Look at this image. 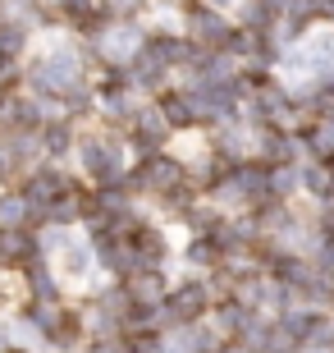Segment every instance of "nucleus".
I'll use <instances>...</instances> for the list:
<instances>
[{"instance_id":"nucleus-9","label":"nucleus","mask_w":334,"mask_h":353,"mask_svg":"<svg viewBox=\"0 0 334 353\" xmlns=\"http://www.w3.org/2000/svg\"><path fill=\"white\" fill-rule=\"evenodd\" d=\"M124 289H129V299H133V303H160V299H165L160 271H152V266H138V271H133V280H129Z\"/></svg>"},{"instance_id":"nucleus-1","label":"nucleus","mask_w":334,"mask_h":353,"mask_svg":"<svg viewBox=\"0 0 334 353\" xmlns=\"http://www.w3.org/2000/svg\"><path fill=\"white\" fill-rule=\"evenodd\" d=\"M83 79V60H78L74 46H55L51 55H41V65H32V88L51 101V97H60L65 88H74V83Z\"/></svg>"},{"instance_id":"nucleus-5","label":"nucleus","mask_w":334,"mask_h":353,"mask_svg":"<svg viewBox=\"0 0 334 353\" xmlns=\"http://www.w3.org/2000/svg\"><path fill=\"white\" fill-rule=\"evenodd\" d=\"M142 188H152V193H174L179 183H188V174H183L179 161H169V157H152V161H142V170H138Z\"/></svg>"},{"instance_id":"nucleus-10","label":"nucleus","mask_w":334,"mask_h":353,"mask_svg":"<svg viewBox=\"0 0 334 353\" xmlns=\"http://www.w3.org/2000/svg\"><path fill=\"white\" fill-rule=\"evenodd\" d=\"M261 161H266V165H289V161H293V138L284 129H266V138H261Z\"/></svg>"},{"instance_id":"nucleus-8","label":"nucleus","mask_w":334,"mask_h":353,"mask_svg":"<svg viewBox=\"0 0 334 353\" xmlns=\"http://www.w3.org/2000/svg\"><path fill=\"white\" fill-rule=\"evenodd\" d=\"M60 188H69L65 174L51 170V165H41V170H32V179L23 183V197H28V202H51V197L60 193Z\"/></svg>"},{"instance_id":"nucleus-18","label":"nucleus","mask_w":334,"mask_h":353,"mask_svg":"<svg viewBox=\"0 0 334 353\" xmlns=\"http://www.w3.org/2000/svg\"><path fill=\"white\" fill-rule=\"evenodd\" d=\"M0 225H28V197L23 193L0 197Z\"/></svg>"},{"instance_id":"nucleus-16","label":"nucleus","mask_w":334,"mask_h":353,"mask_svg":"<svg viewBox=\"0 0 334 353\" xmlns=\"http://www.w3.org/2000/svg\"><path fill=\"white\" fill-rule=\"evenodd\" d=\"M307 147L316 152V157H334V110H325L321 129H311V133H307Z\"/></svg>"},{"instance_id":"nucleus-24","label":"nucleus","mask_w":334,"mask_h":353,"mask_svg":"<svg viewBox=\"0 0 334 353\" xmlns=\"http://www.w3.org/2000/svg\"><path fill=\"white\" fill-rule=\"evenodd\" d=\"M105 5H110V14H133L142 0H105Z\"/></svg>"},{"instance_id":"nucleus-17","label":"nucleus","mask_w":334,"mask_h":353,"mask_svg":"<svg viewBox=\"0 0 334 353\" xmlns=\"http://www.w3.org/2000/svg\"><path fill=\"white\" fill-rule=\"evenodd\" d=\"M28 285H32V299H37V303H55V299H60V285H55V275H51V271H41V266H32Z\"/></svg>"},{"instance_id":"nucleus-15","label":"nucleus","mask_w":334,"mask_h":353,"mask_svg":"<svg viewBox=\"0 0 334 353\" xmlns=\"http://www.w3.org/2000/svg\"><path fill=\"white\" fill-rule=\"evenodd\" d=\"M321 321H325L321 312H284V316H280V326L289 330V335H293V340H302V344L311 340V330L321 326Z\"/></svg>"},{"instance_id":"nucleus-21","label":"nucleus","mask_w":334,"mask_h":353,"mask_svg":"<svg viewBox=\"0 0 334 353\" xmlns=\"http://www.w3.org/2000/svg\"><path fill=\"white\" fill-rule=\"evenodd\" d=\"M19 170H23V157H19L10 143H0V183H14Z\"/></svg>"},{"instance_id":"nucleus-19","label":"nucleus","mask_w":334,"mask_h":353,"mask_svg":"<svg viewBox=\"0 0 334 353\" xmlns=\"http://www.w3.org/2000/svg\"><path fill=\"white\" fill-rule=\"evenodd\" d=\"M220 257H225V252H220L216 234H202V239L193 243V248H188V262H193V266H216Z\"/></svg>"},{"instance_id":"nucleus-12","label":"nucleus","mask_w":334,"mask_h":353,"mask_svg":"<svg viewBox=\"0 0 334 353\" xmlns=\"http://www.w3.org/2000/svg\"><path fill=\"white\" fill-rule=\"evenodd\" d=\"M160 115L169 119V124H193V97H188V92H165V97H160Z\"/></svg>"},{"instance_id":"nucleus-3","label":"nucleus","mask_w":334,"mask_h":353,"mask_svg":"<svg viewBox=\"0 0 334 353\" xmlns=\"http://www.w3.org/2000/svg\"><path fill=\"white\" fill-rule=\"evenodd\" d=\"M78 161H83V170H87V174H96V183H101V188H105V183H119V179H124L119 157L105 143H96V138H83V143H78Z\"/></svg>"},{"instance_id":"nucleus-28","label":"nucleus","mask_w":334,"mask_h":353,"mask_svg":"<svg viewBox=\"0 0 334 353\" xmlns=\"http://www.w3.org/2000/svg\"><path fill=\"white\" fill-rule=\"evenodd\" d=\"M330 183H334V157H330Z\"/></svg>"},{"instance_id":"nucleus-2","label":"nucleus","mask_w":334,"mask_h":353,"mask_svg":"<svg viewBox=\"0 0 334 353\" xmlns=\"http://www.w3.org/2000/svg\"><path fill=\"white\" fill-rule=\"evenodd\" d=\"M188 32H193V41L197 46H206V51H225V46H229V32H233V23H225V14L216 10V5H193V10H188Z\"/></svg>"},{"instance_id":"nucleus-6","label":"nucleus","mask_w":334,"mask_h":353,"mask_svg":"<svg viewBox=\"0 0 334 353\" xmlns=\"http://www.w3.org/2000/svg\"><path fill=\"white\" fill-rule=\"evenodd\" d=\"M165 303H169V312H174V321H179V326H193L197 316L206 312V303H211V289H206L202 280H188V285H179Z\"/></svg>"},{"instance_id":"nucleus-13","label":"nucleus","mask_w":334,"mask_h":353,"mask_svg":"<svg viewBox=\"0 0 334 353\" xmlns=\"http://www.w3.org/2000/svg\"><path fill=\"white\" fill-rule=\"evenodd\" d=\"M37 143H41V152L65 157L69 147H74V133H69V124H41V129H37Z\"/></svg>"},{"instance_id":"nucleus-25","label":"nucleus","mask_w":334,"mask_h":353,"mask_svg":"<svg viewBox=\"0 0 334 353\" xmlns=\"http://www.w3.org/2000/svg\"><path fill=\"white\" fill-rule=\"evenodd\" d=\"M206 5H216V10H225V5H238V0H206Z\"/></svg>"},{"instance_id":"nucleus-4","label":"nucleus","mask_w":334,"mask_h":353,"mask_svg":"<svg viewBox=\"0 0 334 353\" xmlns=\"http://www.w3.org/2000/svg\"><path fill=\"white\" fill-rule=\"evenodd\" d=\"M37 257H41V248L23 225H0V262L5 266H32Z\"/></svg>"},{"instance_id":"nucleus-23","label":"nucleus","mask_w":334,"mask_h":353,"mask_svg":"<svg viewBox=\"0 0 334 353\" xmlns=\"http://www.w3.org/2000/svg\"><path fill=\"white\" fill-rule=\"evenodd\" d=\"M65 266H69V275H83V271L92 266V252H87V248H69Z\"/></svg>"},{"instance_id":"nucleus-11","label":"nucleus","mask_w":334,"mask_h":353,"mask_svg":"<svg viewBox=\"0 0 334 353\" xmlns=\"http://www.w3.org/2000/svg\"><path fill=\"white\" fill-rule=\"evenodd\" d=\"M252 321H257V316H252V307H247V303H238V299H233V303H220V330H229V335H238V340H243Z\"/></svg>"},{"instance_id":"nucleus-22","label":"nucleus","mask_w":334,"mask_h":353,"mask_svg":"<svg viewBox=\"0 0 334 353\" xmlns=\"http://www.w3.org/2000/svg\"><path fill=\"white\" fill-rule=\"evenodd\" d=\"M92 353H129V340H119L115 330H101V340L92 344Z\"/></svg>"},{"instance_id":"nucleus-27","label":"nucleus","mask_w":334,"mask_h":353,"mask_svg":"<svg viewBox=\"0 0 334 353\" xmlns=\"http://www.w3.org/2000/svg\"><path fill=\"white\" fill-rule=\"evenodd\" d=\"M0 353H5V326H0Z\"/></svg>"},{"instance_id":"nucleus-14","label":"nucleus","mask_w":334,"mask_h":353,"mask_svg":"<svg viewBox=\"0 0 334 353\" xmlns=\"http://www.w3.org/2000/svg\"><path fill=\"white\" fill-rule=\"evenodd\" d=\"M275 19H280V14L270 10L266 0H247V14H243V28H247V32L270 37V32H275Z\"/></svg>"},{"instance_id":"nucleus-7","label":"nucleus","mask_w":334,"mask_h":353,"mask_svg":"<svg viewBox=\"0 0 334 353\" xmlns=\"http://www.w3.org/2000/svg\"><path fill=\"white\" fill-rule=\"evenodd\" d=\"M165 129H169V119L160 115V110H142V115H138V133H133V147H138V152L160 147V143H165Z\"/></svg>"},{"instance_id":"nucleus-26","label":"nucleus","mask_w":334,"mask_h":353,"mask_svg":"<svg viewBox=\"0 0 334 353\" xmlns=\"http://www.w3.org/2000/svg\"><path fill=\"white\" fill-rule=\"evenodd\" d=\"M325 225H330V234H334V207H330V211H325Z\"/></svg>"},{"instance_id":"nucleus-20","label":"nucleus","mask_w":334,"mask_h":353,"mask_svg":"<svg viewBox=\"0 0 334 353\" xmlns=\"http://www.w3.org/2000/svg\"><path fill=\"white\" fill-rule=\"evenodd\" d=\"M298 183H307L316 197H325L334 188V183H330V165H302V170H298Z\"/></svg>"}]
</instances>
